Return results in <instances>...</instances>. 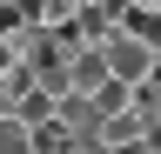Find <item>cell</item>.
Returning a JSON list of instances; mask_svg holds the SVG:
<instances>
[{"label": "cell", "mask_w": 161, "mask_h": 154, "mask_svg": "<svg viewBox=\"0 0 161 154\" xmlns=\"http://www.w3.org/2000/svg\"><path fill=\"white\" fill-rule=\"evenodd\" d=\"M67 74H74V94H87V101H94V94L114 81V74H108V54H101V47H80V54H67Z\"/></svg>", "instance_id": "7a4b0ae2"}, {"label": "cell", "mask_w": 161, "mask_h": 154, "mask_svg": "<svg viewBox=\"0 0 161 154\" xmlns=\"http://www.w3.org/2000/svg\"><path fill=\"white\" fill-rule=\"evenodd\" d=\"M134 114H141V121H161V67L134 87Z\"/></svg>", "instance_id": "52a82bcc"}, {"label": "cell", "mask_w": 161, "mask_h": 154, "mask_svg": "<svg viewBox=\"0 0 161 154\" xmlns=\"http://www.w3.org/2000/svg\"><path fill=\"white\" fill-rule=\"evenodd\" d=\"M0 154H34V127L20 114H0Z\"/></svg>", "instance_id": "8992f818"}, {"label": "cell", "mask_w": 161, "mask_h": 154, "mask_svg": "<svg viewBox=\"0 0 161 154\" xmlns=\"http://www.w3.org/2000/svg\"><path fill=\"white\" fill-rule=\"evenodd\" d=\"M0 7H14V0H0Z\"/></svg>", "instance_id": "30bf717a"}, {"label": "cell", "mask_w": 161, "mask_h": 154, "mask_svg": "<svg viewBox=\"0 0 161 154\" xmlns=\"http://www.w3.org/2000/svg\"><path fill=\"white\" fill-rule=\"evenodd\" d=\"M148 141V121H141V114L128 107V114H108V121H101V147H141Z\"/></svg>", "instance_id": "3957f363"}, {"label": "cell", "mask_w": 161, "mask_h": 154, "mask_svg": "<svg viewBox=\"0 0 161 154\" xmlns=\"http://www.w3.org/2000/svg\"><path fill=\"white\" fill-rule=\"evenodd\" d=\"M101 54H108V74H114V81H128V87H141V81L161 67V47L134 40V34H108V40H101Z\"/></svg>", "instance_id": "6da1fadb"}, {"label": "cell", "mask_w": 161, "mask_h": 154, "mask_svg": "<svg viewBox=\"0 0 161 154\" xmlns=\"http://www.w3.org/2000/svg\"><path fill=\"white\" fill-rule=\"evenodd\" d=\"M121 34H134V40L161 47V7H148V0H134V7H128V20H121Z\"/></svg>", "instance_id": "277c9868"}, {"label": "cell", "mask_w": 161, "mask_h": 154, "mask_svg": "<svg viewBox=\"0 0 161 154\" xmlns=\"http://www.w3.org/2000/svg\"><path fill=\"white\" fill-rule=\"evenodd\" d=\"M148 7H161V0H148Z\"/></svg>", "instance_id": "8fae6325"}, {"label": "cell", "mask_w": 161, "mask_h": 154, "mask_svg": "<svg viewBox=\"0 0 161 154\" xmlns=\"http://www.w3.org/2000/svg\"><path fill=\"white\" fill-rule=\"evenodd\" d=\"M14 67H20V54H14V40H7V34H0V81H7Z\"/></svg>", "instance_id": "ba28073f"}, {"label": "cell", "mask_w": 161, "mask_h": 154, "mask_svg": "<svg viewBox=\"0 0 161 154\" xmlns=\"http://www.w3.org/2000/svg\"><path fill=\"white\" fill-rule=\"evenodd\" d=\"M67 147H74V127L60 121V114H54V121H40V127H34V154H67Z\"/></svg>", "instance_id": "5b68a950"}, {"label": "cell", "mask_w": 161, "mask_h": 154, "mask_svg": "<svg viewBox=\"0 0 161 154\" xmlns=\"http://www.w3.org/2000/svg\"><path fill=\"white\" fill-rule=\"evenodd\" d=\"M148 147H154V154H161V121H148Z\"/></svg>", "instance_id": "9c48e42d"}]
</instances>
